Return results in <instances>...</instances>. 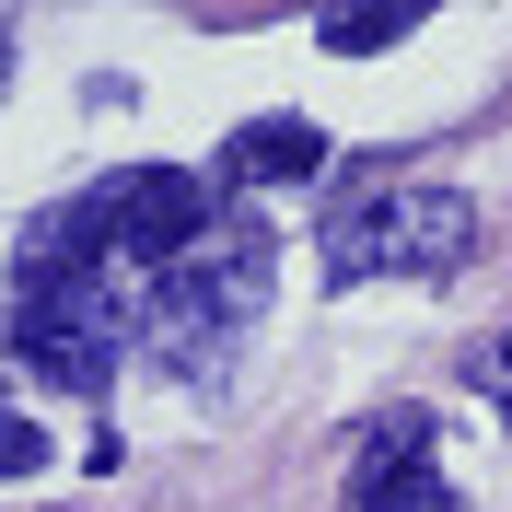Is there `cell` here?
<instances>
[{"label": "cell", "instance_id": "obj_1", "mask_svg": "<svg viewBox=\"0 0 512 512\" xmlns=\"http://www.w3.org/2000/svg\"><path fill=\"white\" fill-rule=\"evenodd\" d=\"M466 233H478V210H466L454 187H373L361 210H338L326 268H338V280H373V268H454Z\"/></svg>", "mask_w": 512, "mask_h": 512}, {"label": "cell", "instance_id": "obj_2", "mask_svg": "<svg viewBox=\"0 0 512 512\" xmlns=\"http://www.w3.org/2000/svg\"><path fill=\"white\" fill-rule=\"evenodd\" d=\"M94 222L117 256H140V268H175V256L210 233V187L198 175H163V163H140V175H117V187L94 198Z\"/></svg>", "mask_w": 512, "mask_h": 512}, {"label": "cell", "instance_id": "obj_3", "mask_svg": "<svg viewBox=\"0 0 512 512\" xmlns=\"http://www.w3.org/2000/svg\"><path fill=\"white\" fill-rule=\"evenodd\" d=\"M12 338H24V361H35V373L94 384V373H105V338H117V303L94 291V268H82V280H35Z\"/></svg>", "mask_w": 512, "mask_h": 512}, {"label": "cell", "instance_id": "obj_4", "mask_svg": "<svg viewBox=\"0 0 512 512\" xmlns=\"http://www.w3.org/2000/svg\"><path fill=\"white\" fill-rule=\"evenodd\" d=\"M350 501H361V512H454L443 478H431V419H419V408H384L373 431H361Z\"/></svg>", "mask_w": 512, "mask_h": 512}, {"label": "cell", "instance_id": "obj_5", "mask_svg": "<svg viewBox=\"0 0 512 512\" xmlns=\"http://www.w3.org/2000/svg\"><path fill=\"white\" fill-rule=\"evenodd\" d=\"M175 315L198 326H245L256 303H268V233H198L187 256H175V291H163Z\"/></svg>", "mask_w": 512, "mask_h": 512}, {"label": "cell", "instance_id": "obj_6", "mask_svg": "<svg viewBox=\"0 0 512 512\" xmlns=\"http://www.w3.org/2000/svg\"><path fill=\"white\" fill-rule=\"evenodd\" d=\"M326 163V128L315 117H256V128H233V175H268V187H303Z\"/></svg>", "mask_w": 512, "mask_h": 512}, {"label": "cell", "instance_id": "obj_7", "mask_svg": "<svg viewBox=\"0 0 512 512\" xmlns=\"http://www.w3.org/2000/svg\"><path fill=\"white\" fill-rule=\"evenodd\" d=\"M396 35H419L408 0H384V12H326V47H338V59H350V47H396Z\"/></svg>", "mask_w": 512, "mask_h": 512}, {"label": "cell", "instance_id": "obj_8", "mask_svg": "<svg viewBox=\"0 0 512 512\" xmlns=\"http://www.w3.org/2000/svg\"><path fill=\"white\" fill-rule=\"evenodd\" d=\"M35 466H47V431L35 419H0V478H35Z\"/></svg>", "mask_w": 512, "mask_h": 512}, {"label": "cell", "instance_id": "obj_9", "mask_svg": "<svg viewBox=\"0 0 512 512\" xmlns=\"http://www.w3.org/2000/svg\"><path fill=\"white\" fill-rule=\"evenodd\" d=\"M466 373H478L489 396H512V338H501V350H478V361H466Z\"/></svg>", "mask_w": 512, "mask_h": 512}, {"label": "cell", "instance_id": "obj_10", "mask_svg": "<svg viewBox=\"0 0 512 512\" xmlns=\"http://www.w3.org/2000/svg\"><path fill=\"white\" fill-rule=\"evenodd\" d=\"M0 82H12V35H0Z\"/></svg>", "mask_w": 512, "mask_h": 512}]
</instances>
